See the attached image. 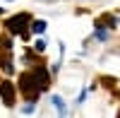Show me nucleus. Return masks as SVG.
<instances>
[{"mask_svg": "<svg viewBox=\"0 0 120 118\" xmlns=\"http://www.w3.org/2000/svg\"><path fill=\"white\" fill-rule=\"evenodd\" d=\"M0 94H3V99H5L7 106L15 104V89H12V84H10V82H3V84H0Z\"/></svg>", "mask_w": 120, "mask_h": 118, "instance_id": "f257e3e1", "label": "nucleus"}, {"mask_svg": "<svg viewBox=\"0 0 120 118\" xmlns=\"http://www.w3.org/2000/svg\"><path fill=\"white\" fill-rule=\"evenodd\" d=\"M31 82H34V80H31V75H24V77H22V89H24V92H26L29 96L38 94V87H34Z\"/></svg>", "mask_w": 120, "mask_h": 118, "instance_id": "f03ea898", "label": "nucleus"}, {"mask_svg": "<svg viewBox=\"0 0 120 118\" xmlns=\"http://www.w3.org/2000/svg\"><path fill=\"white\" fill-rule=\"evenodd\" d=\"M26 15H19V17H12L10 19V29H12V31H22V22H26Z\"/></svg>", "mask_w": 120, "mask_h": 118, "instance_id": "7ed1b4c3", "label": "nucleus"}, {"mask_svg": "<svg viewBox=\"0 0 120 118\" xmlns=\"http://www.w3.org/2000/svg\"><path fill=\"white\" fill-rule=\"evenodd\" d=\"M31 29H34V31H36V34H41V31H43V29H46V22H43V19H36V22L31 24Z\"/></svg>", "mask_w": 120, "mask_h": 118, "instance_id": "20e7f679", "label": "nucleus"}]
</instances>
